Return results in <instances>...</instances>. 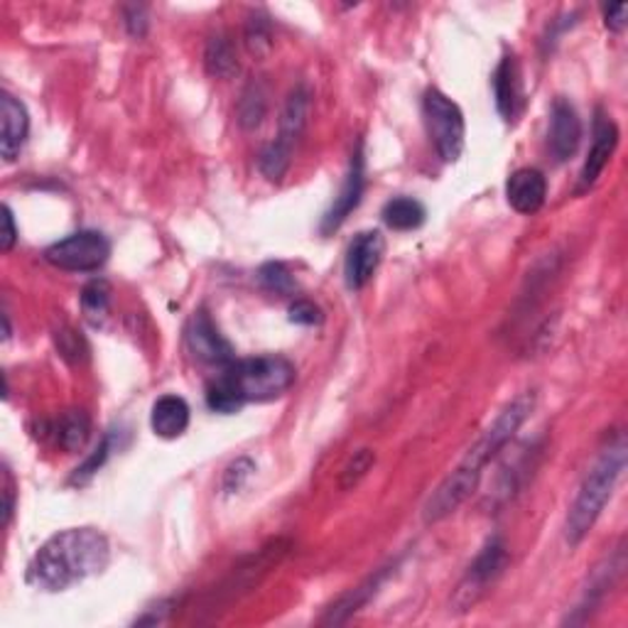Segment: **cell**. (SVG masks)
I'll list each match as a JSON object with an SVG mask.
<instances>
[{
    "mask_svg": "<svg viewBox=\"0 0 628 628\" xmlns=\"http://www.w3.org/2000/svg\"><path fill=\"white\" fill-rule=\"evenodd\" d=\"M111 563V545L96 528H66L52 535L28 565V582L42 592H64L101 575Z\"/></svg>",
    "mask_w": 628,
    "mask_h": 628,
    "instance_id": "obj_1",
    "label": "cell"
},
{
    "mask_svg": "<svg viewBox=\"0 0 628 628\" xmlns=\"http://www.w3.org/2000/svg\"><path fill=\"white\" fill-rule=\"evenodd\" d=\"M295 384V366L285 356H253L231 362L211 380L207 402L211 410L231 415L245 402L280 398Z\"/></svg>",
    "mask_w": 628,
    "mask_h": 628,
    "instance_id": "obj_2",
    "label": "cell"
},
{
    "mask_svg": "<svg viewBox=\"0 0 628 628\" xmlns=\"http://www.w3.org/2000/svg\"><path fill=\"white\" fill-rule=\"evenodd\" d=\"M626 437L619 432L614 440L604 447L597 462L587 471L585 481L579 484V491L575 496V503L569 506L567 523H565V537L569 547L579 545L585 541L587 533L594 528V523L599 521V515L607 506L611 493L619 484V479L626 469Z\"/></svg>",
    "mask_w": 628,
    "mask_h": 628,
    "instance_id": "obj_3",
    "label": "cell"
},
{
    "mask_svg": "<svg viewBox=\"0 0 628 628\" xmlns=\"http://www.w3.org/2000/svg\"><path fill=\"white\" fill-rule=\"evenodd\" d=\"M307 116H310V88L305 84H300L290 92L285 101L283 116H280L278 138L271 145H265L261 157H258L261 172L271 179V182H280V179L285 177L290 163H293L295 143L300 140L302 130L307 126Z\"/></svg>",
    "mask_w": 628,
    "mask_h": 628,
    "instance_id": "obj_4",
    "label": "cell"
},
{
    "mask_svg": "<svg viewBox=\"0 0 628 628\" xmlns=\"http://www.w3.org/2000/svg\"><path fill=\"white\" fill-rule=\"evenodd\" d=\"M533 408H535V393L528 390L521 393L519 398H513L509 406L496 415V420L481 432L479 440L469 447V452L464 454L462 462H459V469H464L471 477L481 479V469H484L491 459L513 440V435L521 430V425L531 418Z\"/></svg>",
    "mask_w": 628,
    "mask_h": 628,
    "instance_id": "obj_5",
    "label": "cell"
},
{
    "mask_svg": "<svg viewBox=\"0 0 628 628\" xmlns=\"http://www.w3.org/2000/svg\"><path fill=\"white\" fill-rule=\"evenodd\" d=\"M422 111L437 155H440L444 163H457L464 153V138H467V123L462 108H459L447 94L430 88L422 98Z\"/></svg>",
    "mask_w": 628,
    "mask_h": 628,
    "instance_id": "obj_6",
    "label": "cell"
},
{
    "mask_svg": "<svg viewBox=\"0 0 628 628\" xmlns=\"http://www.w3.org/2000/svg\"><path fill=\"white\" fill-rule=\"evenodd\" d=\"M111 255V241L101 231H76L52 243L44 251V261L64 273H96Z\"/></svg>",
    "mask_w": 628,
    "mask_h": 628,
    "instance_id": "obj_7",
    "label": "cell"
},
{
    "mask_svg": "<svg viewBox=\"0 0 628 628\" xmlns=\"http://www.w3.org/2000/svg\"><path fill=\"white\" fill-rule=\"evenodd\" d=\"M506 563H509L506 545H503L501 537H491V541L484 545V550L477 555L474 563H471L462 585H459L454 594V607L459 611H467L474 607L491 582L501 575Z\"/></svg>",
    "mask_w": 628,
    "mask_h": 628,
    "instance_id": "obj_8",
    "label": "cell"
},
{
    "mask_svg": "<svg viewBox=\"0 0 628 628\" xmlns=\"http://www.w3.org/2000/svg\"><path fill=\"white\" fill-rule=\"evenodd\" d=\"M187 349L192 352L197 362L214 364V366H229L233 362V346L227 336L219 332L214 320L209 317L207 310H197L189 320L185 329Z\"/></svg>",
    "mask_w": 628,
    "mask_h": 628,
    "instance_id": "obj_9",
    "label": "cell"
},
{
    "mask_svg": "<svg viewBox=\"0 0 628 628\" xmlns=\"http://www.w3.org/2000/svg\"><path fill=\"white\" fill-rule=\"evenodd\" d=\"M384 251H386V241L378 231L356 233L344 258L346 287L364 290L368 283H371L380 261H384Z\"/></svg>",
    "mask_w": 628,
    "mask_h": 628,
    "instance_id": "obj_10",
    "label": "cell"
},
{
    "mask_svg": "<svg viewBox=\"0 0 628 628\" xmlns=\"http://www.w3.org/2000/svg\"><path fill=\"white\" fill-rule=\"evenodd\" d=\"M287 547H290V543L275 541V543L258 550V555L249 557L243 565L233 569V575L227 582H223L221 589L217 592V597L223 599V601H231L236 597H241L243 592L253 589L258 582H261L268 575V572H271L280 563V559L285 557Z\"/></svg>",
    "mask_w": 628,
    "mask_h": 628,
    "instance_id": "obj_11",
    "label": "cell"
},
{
    "mask_svg": "<svg viewBox=\"0 0 628 628\" xmlns=\"http://www.w3.org/2000/svg\"><path fill=\"white\" fill-rule=\"evenodd\" d=\"M364 153H362V145H358L356 153L352 155V165H349V172H346L344 185L339 189V195H336L334 205L329 207L327 214L322 219V233L329 236L336 229L342 227V223L352 217V211L362 205V197H364V189H366V170H364Z\"/></svg>",
    "mask_w": 628,
    "mask_h": 628,
    "instance_id": "obj_12",
    "label": "cell"
},
{
    "mask_svg": "<svg viewBox=\"0 0 628 628\" xmlns=\"http://www.w3.org/2000/svg\"><path fill=\"white\" fill-rule=\"evenodd\" d=\"M579 140H582V121L577 116V108L572 106L567 98H555L553 111H550V130H547L550 153H553L557 163H565L577 153Z\"/></svg>",
    "mask_w": 628,
    "mask_h": 628,
    "instance_id": "obj_13",
    "label": "cell"
},
{
    "mask_svg": "<svg viewBox=\"0 0 628 628\" xmlns=\"http://www.w3.org/2000/svg\"><path fill=\"white\" fill-rule=\"evenodd\" d=\"M28 133V108L22 106L15 96L3 94V98H0V153H3L6 163L18 160L22 148H25Z\"/></svg>",
    "mask_w": 628,
    "mask_h": 628,
    "instance_id": "obj_14",
    "label": "cell"
},
{
    "mask_svg": "<svg viewBox=\"0 0 628 628\" xmlns=\"http://www.w3.org/2000/svg\"><path fill=\"white\" fill-rule=\"evenodd\" d=\"M616 145H619V128H616V123L611 118L599 114L597 123H594L592 148H589L585 167H582V175H579V187L582 189H589V187L597 185V179L601 177V172L607 170Z\"/></svg>",
    "mask_w": 628,
    "mask_h": 628,
    "instance_id": "obj_15",
    "label": "cell"
},
{
    "mask_svg": "<svg viewBox=\"0 0 628 628\" xmlns=\"http://www.w3.org/2000/svg\"><path fill=\"white\" fill-rule=\"evenodd\" d=\"M506 197L509 205L519 211V214L531 217L541 211L547 199V179L535 167H521L515 170L506 182Z\"/></svg>",
    "mask_w": 628,
    "mask_h": 628,
    "instance_id": "obj_16",
    "label": "cell"
},
{
    "mask_svg": "<svg viewBox=\"0 0 628 628\" xmlns=\"http://www.w3.org/2000/svg\"><path fill=\"white\" fill-rule=\"evenodd\" d=\"M398 567L396 565H388V567H380L376 575L371 577H366L362 585H356L352 587L346 594H342L339 599H336V604H332V607L327 609V614L322 616V624H327V626H336V624H346L352 619V616L358 611V609H364L368 601H371L376 597V592L378 587L384 585V582L390 577V572Z\"/></svg>",
    "mask_w": 628,
    "mask_h": 628,
    "instance_id": "obj_17",
    "label": "cell"
},
{
    "mask_svg": "<svg viewBox=\"0 0 628 628\" xmlns=\"http://www.w3.org/2000/svg\"><path fill=\"white\" fill-rule=\"evenodd\" d=\"M493 96H496L501 118L506 123L515 121L523 108V84L519 62H515L513 54H506L496 66V72H493Z\"/></svg>",
    "mask_w": 628,
    "mask_h": 628,
    "instance_id": "obj_18",
    "label": "cell"
},
{
    "mask_svg": "<svg viewBox=\"0 0 628 628\" xmlns=\"http://www.w3.org/2000/svg\"><path fill=\"white\" fill-rule=\"evenodd\" d=\"M153 432L163 440H177L189 428V406L182 396L167 393V396L157 398L153 412H150Z\"/></svg>",
    "mask_w": 628,
    "mask_h": 628,
    "instance_id": "obj_19",
    "label": "cell"
},
{
    "mask_svg": "<svg viewBox=\"0 0 628 628\" xmlns=\"http://www.w3.org/2000/svg\"><path fill=\"white\" fill-rule=\"evenodd\" d=\"M380 217H384V223L393 231H415L422 227L425 219H428V211H425L418 199L396 197L386 201Z\"/></svg>",
    "mask_w": 628,
    "mask_h": 628,
    "instance_id": "obj_20",
    "label": "cell"
},
{
    "mask_svg": "<svg viewBox=\"0 0 628 628\" xmlns=\"http://www.w3.org/2000/svg\"><path fill=\"white\" fill-rule=\"evenodd\" d=\"M88 435H92V420L84 410H66L54 428V437L64 452L84 450Z\"/></svg>",
    "mask_w": 628,
    "mask_h": 628,
    "instance_id": "obj_21",
    "label": "cell"
},
{
    "mask_svg": "<svg viewBox=\"0 0 628 628\" xmlns=\"http://www.w3.org/2000/svg\"><path fill=\"white\" fill-rule=\"evenodd\" d=\"M205 64L207 72L214 78H233L239 74V60H236V50L233 42L227 35H214L207 42V52H205Z\"/></svg>",
    "mask_w": 628,
    "mask_h": 628,
    "instance_id": "obj_22",
    "label": "cell"
},
{
    "mask_svg": "<svg viewBox=\"0 0 628 628\" xmlns=\"http://www.w3.org/2000/svg\"><path fill=\"white\" fill-rule=\"evenodd\" d=\"M268 114V94H265V88L263 84H249L243 88V94H241V101H239V123H241V128L245 130H253L258 128L263 123Z\"/></svg>",
    "mask_w": 628,
    "mask_h": 628,
    "instance_id": "obj_23",
    "label": "cell"
},
{
    "mask_svg": "<svg viewBox=\"0 0 628 628\" xmlns=\"http://www.w3.org/2000/svg\"><path fill=\"white\" fill-rule=\"evenodd\" d=\"M108 305H111V287L106 280H92L84 290H82V307L88 322L98 324V320H104L108 314Z\"/></svg>",
    "mask_w": 628,
    "mask_h": 628,
    "instance_id": "obj_24",
    "label": "cell"
},
{
    "mask_svg": "<svg viewBox=\"0 0 628 628\" xmlns=\"http://www.w3.org/2000/svg\"><path fill=\"white\" fill-rule=\"evenodd\" d=\"M243 40L253 57H265V54L273 50V28L271 22H268V18L251 15L249 22H245Z\"/></svg>",
    "mask_w": 628,
    "mask_h": 628,
    "instance_id": "obj_25",
    "label": "cell"
},
{
    "mask_svg": "<svg viewBox=\"0 0 628 628\" xmlns=\"http://www.w3.org/2000/svg\"><path fill=\"white\" fill-rule=\"evenodd\" d=\"M258 280H261V285L268 290V293H275V295H293L297 290V283L293 273L287 271V265L283 263H265L261 271H258Z\"/></svg>",
    "mask_w": 628,
    "mask_h": 628,
    "instance_id": "obj_26",
    "label": "cell"
},
{
    "mask_svg": "<svg viewBox=\"0 0 628 628\" xmlns=\"http://www.w3.org/2000/svg\"><path fill=\"white\" fill-rule=\"evenodd\" d=\"M374 464H376V452L374 450L364 447V450L354 452V457L344 464L342 474H339V489L342 491L356 489L358 484H362V479L368 474V471H371Z\"/></svg>",
    "mask_w": 628,
    "mask_h": 628,
    "instance_id": "obj_27",
    "label": "cell"
},
{
    "mask_svg": "<svg viewBox=\"0 0 628 628\" xmlns=\"http://www.w3.org/2000/svg\"><path fill=\"white\" fill-rule=\"evenodd\" d=\"M108 457H111V435L104 437V442H101V444L96 447L94 454L88 457L82 467H76L74 477H72V484H78V486L88 484V481H92V477L96 474V471L106 464Z\"/></svg>",
    "mask_w": 628,
    "mask_h": 628,
    "instance_id": "obj_28",
    "label": "cell"
},
{
    "mask_svg": "<svg viewBox=\"0 0 628 628\" xmlns=\"http://www.w3.org/2000/svg\"><path fill=\"white\" fill-rule=\"evenodd\" d=\"M255 471V464L251 462L249 457H239L236 462H231L223 471V491L227 493H236L241 491L245 481L251 479V474Z\"/></svg>",
    "mask_w": 628,
    "mask_h": 628,
    "instance_id": "obj_29",
    "label": "cell"
},
{
    "mask_svg": "<svg viewBox=\"0 0 628 628\" xmlns=\"http://www.w3.org/2000/svg\"><path fill=\"white\" fill-rule=\"evenodd\" d=\"M290 322L312 327V324L322 322V310L317 305H312L310 300H295L293 305H290Z\"/></svg>",
    "mask_w": 628,
    "mask_h": 628,
    "instance_id": "obj_30",
    "label": "cell"
},
{
    "mask_svg": "<svg viewBox=\"0 0 628 628\" xmlns=\"http://www.w3.org/2000/svg\"><path fill=\"white\" fill-rule=\"evenodd\" d=\"M57 346H60V352L64 358H72V362H78L86 354V346L82 342V336H78L74 329L70 327H64L60 334H57Z\"/></svg>",
    "mask_w": 628,
    "mask_h": 628,
    "instance_id": "obj_31",
    "label": "cell"
},
{
    "mask_svg": "<svg viewBox=\"0 0 628 628\" xmlns=\"http://www.w3.org/2000/svg\"><path fill=\"white\" fill-rule=\"evenodd\" d=\"M18 241V229H15V219H13V211L6 205L3 207V233H0V249L6 253L13 251V245Z\"/></svg>",
    "mask_w": 628,
    "mask_h": 628,
    "instance_id": "obj_32",
    "label": "cell"
},
{
    "mask_svg": "<svg viewBox=\"0 0 628 628\" xmlns=\"http://www.w3.org/2000/svg\"><path fill=\"white\" fill-rule=\"evenodd\" d=\"M126 28L133 38H143L145 30H148V15H145V8H128L126 10Z\"/></svg>",
    "mask_w": 628,
    "mask_h": 628,
    "instance_id": "obj_33",
    "label": "cell"
},
{
    "mask_svg": "<svg viewBox=\"0 0 628 628\" xmlns=\"http://www.w3.org/2000/svg\"><path fill=\"white\" fill-rule=\"evenodd\" d=\"M626 15H628L626 3L609 6L607 10H604V25H607L611 32H621L626 28Z\"/></svg>",
    "mask_w": 628,
    "mask_h": 628,
    "instance_id": "obj_34",
    "label": "cell"
},
{
    "mask_svg": "<svg viewBox=\"0 0 628 628\" xmlns=\"http://www.w3.org/2000/svg\"><path fill=\"white\" fill-rule=\"evenodd\" d=\"M3 496H6L3 521H6V525H8V523H10V515H13V479H10L8 469L3 471Z\"/></svg>",
    "mask_w": 628,
    "mask_h": 628,
    "instance_id": "obj_35",
    "label": "cell"
}]
</instances>
